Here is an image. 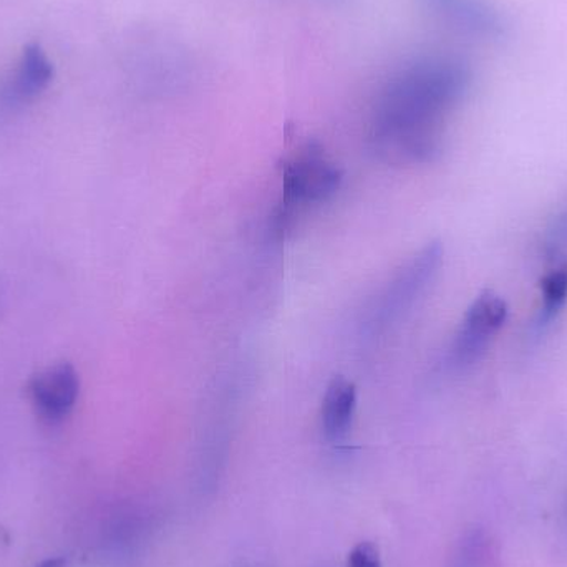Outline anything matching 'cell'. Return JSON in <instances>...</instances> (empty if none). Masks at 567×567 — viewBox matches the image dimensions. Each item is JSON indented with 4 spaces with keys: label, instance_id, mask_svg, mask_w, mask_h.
Listing matches in <instances>:
<instances>
[{
    "label": "cell",
    "instance_id": "obj_1",
    "mask_svg": "<svg viewBox=\"0 0 567 567\" xmlns=\"http://www.w3.org/2000/svg\"><path fill=\"white\" fill-rule=\"evenodd\" d=\"M468 62L452 53H429L400 66L373 105L370 140L396 165L430 163L445 142L446 120L472 86Z\"/></svg>",
    "mask_w": 567,
    "mask_h": 567
},
{
    "label": "cell",
    "instance_id": "obj_2",
    "mask_svg": "<svg viewBox=\"0 0 567 567\" xmlns=\"http://www.w3.org/2000/svg\"><path fill=\"white\" fill-rule=\"evenodd\" d=\"M442 262V243L433 241L420 249L380 293L363 326L365 332L370 337L379 336L399 322L426 292L430 284L439 275Z\"/></svg>",
    "mask_w": 567,
    "mask_h": 567
},
{
    "label": "cell",
    "instance_id": "obj_3",
    "mask_svg": "<svg viewBox=\"0 0 567 567\" xmlns=\"http://www.w3.org/2000/svg\"><path fill=\"white\" fill-rule=\"evenodd\" d=\"M339 166L327 159L316 145L303 146L284 166L282 205L278 225L286 228L287 221L307 206L327 202L342 185Z\"/></svg>",
    "mask_w": 567,
    "mask_h": 567
},
{
    "label": "cell",
    "instance_id": "obj_4",
    "mask_svg": "<svg viewBox=\"0 0 567 567\" xmlns=\"http://www.w3.org/2000/svg\"><path fill=\"white\" fill-rule=\"evenodd\" d=\"M508 319V306L492 290L480 293L463 317L462 326L450 347V365L468 369L482 360L493 337Z\"/></svg>",
    "mask_w": 567,
    "mask_h": 567
},
{
    "label": "cell",
    "instance_id": "obj_5",
    "mask_svg": "<svg viewBox=\"0 0 567 567\" xmlns=\"http://www.w3.org/2000/svg\"><path fill=\"white\" fill-rule=\"evenodd\" d=\"M433 17L456 32L483 40H499L508 23L489 0H420Z\"/></svg>",
    "mask_w": 567,
    "mask_h": 567
},
{
    "label": "cell",
    "instance_id": "obj_6",
    "mask_svg": "<svg viewBox=\"0 0 567 567\" xmlns=\"http://www.w3.org/2000/svg\"><path fill=\"white\" fill-rule=\"evenodd\" d=\"M29 395L37 413L49 423H59L75 409L80 379L70 363H55L32 377Z\"/></svg>",
    "mask_w": 567,
    "mask_h": 567
},
{
    "label": "cell",
    "instance_id": "obj_7",
    "mask_svg": "<svg viewBox=\"0 0 567 567\" xmlns=\"http://www.w3.org/2000/svg\"><path fill=\"white\" fill-rule=\"evenodd\" d=\"M355 409V385L342 377H336L327 386L322 402V430L327 439L337 442L349 433Z\"/></svg>",
    "mask_w": 567,
    "mask_h": 567
},
{
    "label": "cell",
    "instance_id": "obj_8",
    "mask_svg": "<svg viewBox=\"0 0 567 567\" xmlns=\"http://www.w3.org/2000/svg\"><path fill=\"white\" fill-rule=\"evenodd\" d=\"M52 80V66L39 47H29L23 53L22 65L3 92L9 103H22L39 95Z\"/></svg>",
    "mask_w": 567,
    "mask_h": 567
},
{
    "label": "cell",
    "instance_id": "obj_9",
    "mask_svg": "<svg viewBox=\"0 0 567 567\" xmlns=\"http://www.w3.org/2000/svg\"><path fill=\"white\" fill-rule=\"evenodd\" d=\"M542 313L539 326H548L567 303V262H559L542 281Z\"/></svg>",
    "mask_w": 567,
    "mask_h": 567
},
{
    "label": "cell",
    "instance_id": "obj_10",
    "mask_svg": "<svg viewBox=\"0 0 567 567\" xmlns=\"http://www.w3.org/2000/svg\"><path fill=\"white\" fill-rule=\"evenodd\" d=\"M546 255L556 261L567 255V209L553 221L546 236Z\"/></svg>",
    "mask_w": 567,
    "mask_h": 567
},
{
    "label": "cell",
    "instance_id": "obj_11",
    "mask_svg": "<svg viewBox=\"0 0 567 567\" xmlns=\"http://www.w3.org/2000/svg\"><path fill=\"white\" fill-rule=\"evenodd\" d=\"M347 567H382L379 549L372 543H360L350 553Z\"/></svg>",
    "mask_w": 567,
    "mask_h": 567
},
{
    "label": "cell",
    "instance_id": "obj_12",
    "mask_svg": "<svg viewBox=\"0 0 567 567\" xmlns=\"http://www.w3.org/2000/svg\"><path fill=\"white\" fill-rule=\"evenodd\" d=\"M37 567H65V561L62 558H52L43 561L42 565Z\"/></svg>",
    "mask_w": 567,
    "mask_h": 567
}]
</instances>
